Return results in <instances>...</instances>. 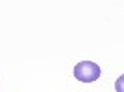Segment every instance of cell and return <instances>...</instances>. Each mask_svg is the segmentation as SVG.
<instances>
[{"instance_id":"1","label":"cell","mask_w":124,"mask_h":92,"mask_svg":"<svg viewBox=\"0 0 124 92\" xmlns=\"http://www.w3.org/2000/svg\"><path fill=\"white\" fill-rule=\"evenodd\" d=\"M74 77L82 83H93L100 77V66L93 61H82L74 66Z\"/></svg>"}]
</instances>
